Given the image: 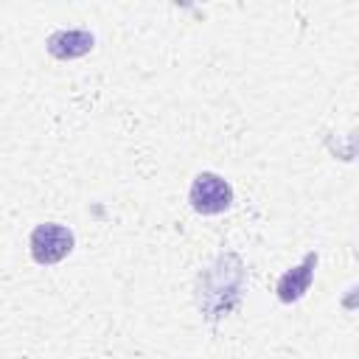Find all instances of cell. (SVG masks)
<instances>
[{"instance_id":"obj_1","label":"cell","mask_w":359,"mask_h":359,"mask_svg":"<svg viewBox=\"0 0 359 359\" xmlns=\"http://www.w3.org/2000/svg\"><path fill=\"white\" fill-rule=\"evenodd\" d=\"M191 208L202 216H216L222 210H227L233 205V188L224 177L213 174V171H202L194 177L191 182Z\"/></svg>"},{"instance_id":"obj_2","label":"cell","mask_w":359,"mask_h":359,"mask_svg":"<svg viewBox=\"0 0 359 359\" xmlns=\"http://www.w3.org/2000/svg\"><path fill=\"white\" fill-rule=\"evenodd\" d=\"M31 255L36 264H59L70 250H73V233L65 224H36L31 238H28Z\"/></svg>"},{"instance_id":"obj_4","label":"cell","mask_w":359,"mask_h":359,"mask_svg":"<svg viewBox=\"0 0 359 359\" xmlns=\"http://www.w3.org/2000/svg\"><path fill=\"white\" fill-rule=\"evenodd\" d=\"M95 45L90 31H56L48 36V53L56 59H76L90 53Z\"/></svg>"},{"instance_id":"obj_3","label":"cell","mask_w":359,"mask_h":359,"mask_svg":"<svg viewBox=\"0 0 359 359\" xmlns=\"http://www.w3.org/2000/svg\"><path fill=\"white\" fill-rule=\"evenodd\" d=\"M314 266H317V252H309L294 269H289L286 275H280V280H278V286H275L278 300H283V303L300 300V297L309 292V286H311Z\"/></svg>"}]
</instances>
